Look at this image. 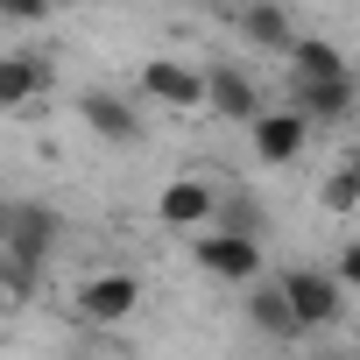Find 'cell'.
Segmentation results:
<instances>
[{"label": "cell", "mask_w": 360, "mask_h": 360, "mask_svg": "<svg viewBox=\"0 0 360 360\" xmlns=\"http://www.w3.org/2000/svg\"><path fill=\"white\" fill-rule=\"evenodd\" d=\"M0 240H8V255L15 262H50V248L64 240V219H57V205H43V198H29V205H8L0 212Z\"/></svg>", "instance_id": "cell-1"}, {"label": "cell", "mask_w": 360, "mask_h": 360, "mask_svg": "<svg viewBox=\"0 0 360 360\" xmlns=\"http://www.w3.org/2000/svg\"><path fill=\"white\" fill-rule=\"evenodd\" d=\"M191 255H198V269H205V276H219V283H262V240H255V233L205 226Z\"/></svg>", "instance_id": "cell-2"}, {"label": "cell", "mask_w": 360, "mask_h": 360, "mask_svg": "<svg viewBox=\"0 0 360 360\" xmlns=\"http://www.w3.org/2000/svg\"><path fill=\"white\" fill-rule=\"evenodd\" d=\"M283 290H290V304H297L304 332L339 325V311H346V283H339L332 269H290V276H283Z\"/></svg>", "instance_id": "cell-3"}, {"label": "cell", "mask_w": 360, "mask_h": 360, "mask_svg": "<svg viewBox=\"0 0 360 360\" xmlns=\"http://www.w3.org/2000/svg\"><path fill=\"white\" fill-rule=\"evenodd\" d=\"M155 219L176 226V233H205L219 219V191L205 176H176V184H162V198H155Z\"/></svg>", "instance_id": "cell-4"}, {"label": "cell", "mask_w": 360, "mask_h": 360, "mask_svg": "<svg viewBox=\"0 0 360 360\" xmlns=\"http://www.w3.org/2000/svg\"><path fill=\"white\" fill-rule=\"evenodd\" d=\"M248 134H255V155L283 169V162H297V155H304V141H311V120H304L297 106H262V113L248 120Z\"/></svg>", "instance_id": "cell-5"}, {"label": "cell", "mask_w": 360, "mask_h": 360, "mask_svg": "<svg viewBox=\"0 0 360 360\" xmlns=\"http://www.w3.org/2000/svg\"><path fill=\"white\" fill-rule=\"evenodd\" d=\"M141 99H155V106H169V113H198V106H205V71L169 64V57H148V64H141Z\"/></svg>", "instance_id": "cell-6"}, {"label": "cell", "mask_w": 360, "mask_h": 360, "mask_svg": "<svg viewBox=\"0 0 360 360\" xmlns=\"http://www.w3.org/2000/svg\"><path fill=\"white\" fill-rule=\"evenodd\" d=\"M134 304H141V283H134L127 269H106V276H92V283L78 290V311H85L92 325H127Z\"/></svg>", "instance_id": "cell-7"}, {"label": "cell", "mask_w": 360, "mask_h": 360, "mask_svg": "<svg viewBox=\"0 0 360 360\" xmlns=\"http://www.w3.org/2000/svg\"><path fill=\"white\" fill-rule=\"evenodd\" d=\"M205 106H212L219 120H255V113H262V92H255V78H248L240 64H212V71H205Z\"/></svg>", "instance_id": "cell-8"}, {"label": "cell", "mask_w": 360, "mask_h": 360, "mask_svg": "<svg viewBox=\"0 0 360 360\" xmlns=\"http://www.w3.org/2000/svg\"><path fill=\"white\" fill-rule=\"evenodd\" d=\"M50 92V64L43 57H29V50H8L0 57V113H22V106H36Z\"/></svg>", "instance_id": "cell-9"}, {"label": "cell", "mask_w": 360, "mask_h": 360, "mask_svg": "<svg viewBox=\"0 0 360 360\" xmlns=\"http://www.w3.org/2000/svg\"><path fill=\"white\" fill-rule=\"evenodd\" d=\"M290 99L304 120H346L353 113V71L339 78H290Z\"/></svg>", "instance_id": "cell-10"}, {"label": "cell", "mask_w": 360, "mask_h": 360, "mask_svg": "<svg viewBox=\"0 0 360 360\" xmlns=\"http://www.w3.org/2000/svg\"><path fill=\"white\" fill-rule=\"evenodd\" d=\"M78 113H85V127H92L99 141H141V113H134L120 92H85Z\"/></svg>", "instance_id": "cell-11"}, {"label": "cell", "mask_w": 360, "mask_h": 360, "mask_svg": "<svg viewBox=\"0 0 360 360\" xmlns=\"http://www.w3.org/2000/svg\"><path fill=\"white\" fill-rule=\"evenodd\" d=\"M248 318H255L269 339H297V332H304V318H297L283 276H276V283H248Z\"/></svg>", "instance_id": "cell-12"}, {"label": "cell", "mask_w": 360, "mask_h": 360, "mask_svg": "<svg viewBox=\"0 0 360 360\" xmlns=\"http://www.w3.org/2000/svg\"><path fill=\"white\" fill-rule=\"evenodd\" d=\"M240 29H248V43H255V50H276V57H290V50H297V29H290V15L276 8V0H255V8L240 15Z\"/></svg>", "instance_id": "cell-13"}, {"label": "cell", "mask_w": 360, "mask_h": 360, "mask_svg": "<svg viewBox=\"0 0 360 360\" xmlns=\"http://www.w3.org/2000/svg\"><path fill=\"white\" fill-rule=\"evenodd\" d=\"M346 71V57L325 43V36H297V50H290V78H339Z\"/></svg>", "instance_id": "cell-14"}, {"label": "cell", "mask_w": 360, "mask_h": 360, "mask_svg": "<svg viewBox=\"0 0 360 360\" xmlns=\"http://www.w3.org/2000/svg\"><path fill=\"white\" fill-rule=\"evenodd\" d=\"M360 205V148L339 155V169L325 176V212H353Z\"/></svg>", "instance_id": "cell-15"}, {"label": "cell", "mask_w": 360, "mask_h": 360, "mask_svg": "<svg viewBox=\"0 0 360 360\" xmlns=\"http://www.w3.org/2000/svg\"><path fill=\"white\" fill-rule=\"evenodd\" d=\"M36 290V262H15V255H0V311H22Z\"/></svg>", "instance_id": "cell-16"}, {"label": "cell", "mask_w": 360, "mask_h": 360, "mask_svg": "<svg viewBox=\"0 0 360 360\" xmlns=\"http://www.w3.org/2000/svg\"><path fill=\"white\" fill-rule=\"evenodd\" d=\"M212 226H233V233H255V240H262V219H255L248 198H219V219H212Z\"/></svg>", "instance_id": "cell-17"}, {"label": "cell", "mask_w": 360, "mask_h": 360, "mask_svg": "<svg viewBox=\"0 0 360 360\" xmlns=\"http://www.w3.org/2000/svg\"><path fill=\"white\" fill-rule=\"evenodd\" d=\"M332 276H339L346 290H360V240H346V255L332 262Z\"/></svg>", "instance_id": "cell-18"}, {"label": "cell", "mask_w": 360, "mask_h": 360, "mask_svg": "<svg viewBox=\"0 0 360 360\" xmlns=\"http://www.w3.org/2000/svg\"><path fill=\"white\" fill-rule=\"evenodd\" d=\"M0 15H8V22H43L50 0H0Z\"/></svg>", "instance_id": "cell-19"}]
</instances>
